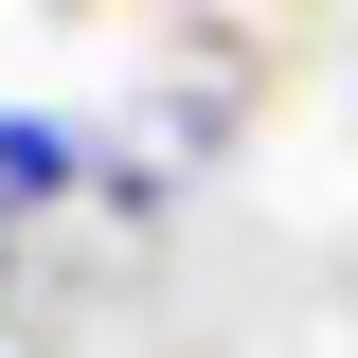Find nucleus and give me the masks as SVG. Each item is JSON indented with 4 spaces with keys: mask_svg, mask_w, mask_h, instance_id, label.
I'll list each match as a JSON object with an SVG mask.
<instances>
[{
    "mask_svg": "<svg viewBox=\"0 0 358 358\" xmlns=\"http://www.w3.org/2000/svg\"><path fill=\"white\" fill-rule=\"evenodd\" d=\"M90 162H108V143H90L72 108H0V233H36L54 197H90Z\"/></svg>",
    "mask_w": 358,
    "mask_h": 358,
    "instance_id": "f257e3e1",
    "label": "nucleus"
}]
</instances>
